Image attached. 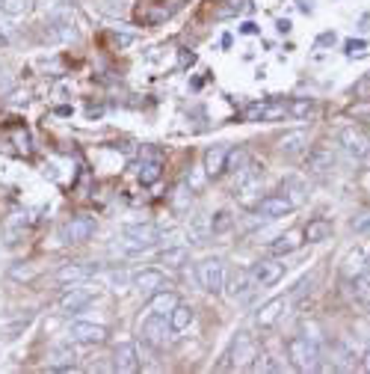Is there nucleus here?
I'll list each match as a JSON object with an SVG mask.
<instances>
[{
	"instance_id": "f257e3e1",
	"label": "nucleus",
	"mask_w": 370,
	"mask_h": 374,
	"mask_svg": "<svg viewBox=\"0 0 370 374\" xmlns=\"http://www.w3.org/2000/svg\"><path fill=\"white\" fill-rule=\"evenodd\" d=\"M287 360L296 371H317L320 368V345L311 336H293L287 342Z\"/></svg>"
},
{
	"instance_id": "f03ea898",
	"label": "nucleus",
	"mask_w": 370,
	"mask_h": 374,
	"mask_svg": "<svg viewBox=\"0 0 370 374\" xmlns=\"http://www.w3.org/2000/svg\"><path fill=\"white\" fill-rule=\"evenodd\" d=\"M42 36L48 42H71L78 39V21H74L71 9H53L45 24H42Z\"/></svg>"
},
{
	"instance_id": "7ed1b4c3",
	"label": "nucleus",
	"mask_w": 370,
	"mask_h": 374,
	"mask_svg": "<svg viewBox=\"0 0 370 374\" xmlns=\"http://www.w3.org/2000/svg\"><path fill=\"white\" fill-rule=\"evenodd\" d=\"M125 241H122V249L127 256H137V253H145L160 244V229L148 226V223H139V226H125Z\"/></svg>"
},
{
	"instance_id": "20e7f679",
	"label": "nucleus",
	"mask_w": 370,
	"mask_h": 374,
	"mask_svg": "<svg viewBox=\"0 0 370 374\" xmlns=\"http://www.w3.org/2000/svg\"><path fill=\"white\" fill-rule=\"evenodd\" d=\"M172 336H175V330H172V324H169V315H154L152 312V318L142 324V342H148L152 348H166L172 342Z\"/></svg>"
},
{
	"instance_id": "39448f33",
	"label": "nucleus",
	"mask_w": 370,
	"mask_h": 374,
	"mask_svg": "<svg viewBox=\"0 0 370 374\" xmlns=\"http://www.w3.org/2000/svg\"><path fill=\"white\" fill-rule=\"evenodd\" d=\"M199 285L208 294H219L226 285V261L222 259H205L199 264Z\"/></svg>"
},
{
	"instance_id": "423d86ee",
	"label": "nucleus",
	"mask_w": 370,
	"mask_h": 374,
	"mask_svg": "<svg viewBox=\"0 0 370 374\" xmlns=\"http://www.w3.org/2000/svg\"><path fill=\"white\" fill-rule=\"evenodd\" d=\"M287 116V101H255L243 110V119L246 122H275Z\"/></svg>"
},
{
	"instance_id": "0eeeda50",
	"label": "nucleus",
	"mask_w": 370,
	"mask_h": 374,
	"mask_svg": "<svg viewBox=\"0 0 370 374\" xmlns=\"http://www.w3.org/2000/svg\"><path fill=\"white\" fill-rule=\"evenodd\" d=\"M226 360H231L234 368L252 365V360H258V342L249 333H237L234 345H231V353H226Z\"/></svg>"
},
{
	"instance_id": "6e6552de",
	"label": "nucleus",
	"mask_w": 370,
	"mask_h": 374,
	"mask_svg": "<svg viewBox=\"0 0 370 374\" xmlns=\"http://www.w3.org/2000/svg\"><path fill=\"white\" fill-rule=\"evenodd\" d=\"M249 276L255 285H261V289H270V285H275L282 276H285V264L282 261H273V259H261L255 261L249 267Z\"/></svg>"
},
{
	"instance_id": "1a4fd4ad",
	"label": "nucleus",
	"mask_w": 370,
	"mask_h": 374,
	"mask_svg": "<svg viewBox=\"0 0 370 374\" xmlns=\"http://www.w3.org/2000/svg\"><path fill=\"white\" fill-rule=\"evenodd\" d=\"M95 235V220L92 217H71L63 229H60V238L65 244H83Z\"/></svg>"
},
{
	"instance_id": "9d476101",
	"label": "nucleus",
	"mask_w": 370,
	"mask_h": 374,
	"mask_svg": "<svg viewBox=\"0 0 370 374\" xmlns=\"http://www.w3.org/2000/svg\"><path fill=\"white\" fill-rule=\"evenodd\" d=\"M68 336H71V342H78V345H101L107 338V330L101 324H89V321H74Z\"/></svg>"
},
{
	"instance_id": "9b49d317",
	"label": "nucleus",
	"mask_w": 370,
	"mask_h": 374,
	"mask_svg": "<svg viewBox=\"0 0 370 374\" xmlns=\"http://www.w3.org/2000/svg\"><path fill=\"white\" fill-rule=\"evenodd\" d=\"M293 208H296V205L287 199L285 193H270V196H264V199H258V211H261L267 220L285 217V214H290Z\"/></svg>"
},
{
	"instance_id": "f8f14e48",
	"label": "nucleus",
	"mask_w": 370,
	"mask_h": 374,
	"mask_svg": "<svg viewBox=\"0 0 370 374\" xmlns=\"http://www.w3.org/2000/svg\"><path fill=\"white\" fill-rule=\"evenodd\" d=\"M92 297H95V291H92V289H71V291H65L60 297V312L63 315H78V312H83L89 306Z\"/></svg>"
},
{
	"instance_id": "ddd939ff",
	"label": "nucleus",
	"mask_w": 370,
	"mask_h": 374,
	"mask_svg": "<svg viewBox=\"0 0 370 374\" xmlns=\"http://www.w3.org/2000/svg\"><path fill=\"white\" fill-rule=\"evenodd\" d=\"M341 146H344V152L349 157H364L367 149H370V140H367V134L361 128H344L341 131Z\"/></svg>"
},
{
	"instance_id": "4468645a",
	"label": "nucleus",
	"mask_w": 370,
	"mask_h": 374,
	"mask_svg": "<svg viewBox=\"0 0 370 374\" xmlns=\"http://www.w3.org/2000/svg\"><path fill=\"white\" fill-rule=\"evenodd\" d=\"M287 303H290V297H273V300H267L264 306L258 309V315H255L258 327H273V324H279V318L285 315Z\"/></svg>"
},
{
	"instance_id": "2eb2a0df",
	"label": "nucleus",
	"mask_w": 370,
	"mask_h": 374,
	"mask_svg": "<svg viewBox=\"0 0 370 374\" xmlns=\"http://www.w3.org/2000/svg\"><path fill=\"white\" fill-rule=\"evenodd\" d=\"M113 368L116 371H122V374H134V371H139V356H137V348L134 345H119L116 350H113Z\"/></svg>"
},
{
	"instance_id": "dca6fc26",
	"label": "nucleus",
	"mask_w": 370,
	"mask_h": 374,
	"mask_svg": "<svg viewBox=\"0 0 370 374\" xmlns=\"http://www.w3.org/2000/svg\"><path fill=\"white\" fill-rule=\"evenodd\" d=\"M252 276H249V271H237L231 279H226V285H222V291H226L231 300H240V297H246L249 291H252Z\"/></svg>"
},
{
	"instance_id": "f3484780",
	"label": "nucleus",
	"mask_w": 370,
	"mask_h": 374,
	"mask_svg": "<svg viewBox=\"0 0 370 374\" xmlns=\"http://www.w3.org/2000/svg\"><path fill=\"white\" fill-rule=\"evenodd\" d=\"M329 235H332V220H326V217H314V220H308L305 229H302V238H305L308 244H320V241H326Z\"/></svg>"
},
{
	"instance_id": "a211bd4d",
	"label": "nucleus",
	"mask_w": 370,
	"mask_h": 374,
	"mask_svg": "<svg viewBox=\"0 0 370 374\" xmlns=\"http://www.w3.org/2000/svg\"><path fill=\"white\" fill-rule=\"evenodd\" d=\"M175 306H178V294L175 291H166V289L154 291L152 300H148V312H154V315H169Z\"/></svg>"
},
{
	"instance_id": "6ab92c4d",
	"label": "nucleus",
	"mask_w": 370,
	"mask_h": 374,
	"mask_svg": "<svg viewBox=\"0 0 370 374\" xmlns=\"http://www.w3.org/2000/svg\"><path fill=\"white\" fill-rule=\"evenodd\" d=\"M134 289H137L139 294L152 297L154 291L163 289V274H160V271H142V274H137V276H134Z\"/></svg>"
},
{
	"instance_id": "aec40b11",
	"label": "nucleus",
	"mask_w": 370,
	"mask_h": 374,
	"mask_svg": "<svg viewBox=\"0 0 370 374\" xmlns=\"http://www.w3.org/2000/svg\"><path fill=\"white\" fill-rule=\"evenodd\" d=\"M332 167H335V152H332L329 146H317L308 155V170L311 172H329Z\"/></svg>"
},
{
	"instance_id": "412c9836",
	"label": "nucleus",
	"mask_w": 370,
	"mask_h": 374,
	"mask_svg": "<svg viewBox=\"0 0 370 374\" xmlns=\"http://www.w3.org/2000/svg\"><path fill=\"white\" fill-rule=\"evenodd\" d=\"M308 149V134L305 131H290V134H285L282 140H279V152L282 155H302Z\"/></svg>"
},
{
	"instance_id": "4be33fe9",
	"label": "nucleus",
	"mask_w": 370,
	"mask_h": 374,
	"mask_svg": "<svg viewBox=\"0 0 370 374\" xmlns=\"http://www.w3.org/2000/svg\"><path fill=\"white\" fill-rule=\"evenodd\" d=\"M226 157H228V146H211L205 152V172L208 175H222L226 172Z\"/></svg>"
},
{
	"instance_id": "5701e85b",
	"label": "nucleus",
	"mask_w": 370,
	"mask_h": 374,
	"mask_svg": "<svg viewBox=\"0 0 370 374\" xmlns=\"http://www.w3.org/2000/svg\"><path fill=\"white\" fill-rule=\"evenodd\" d=\"M51 371H74V360H78V356H74V350H71V345H63V348H53L51 350Z\"/></svg>"
},
{
	"instance_id": "b1692460",
	"label": "nucleus",
	"mask_w": 370,
	"mask_h": 374,
	"mask_svg": "<svg viewBox=\"0 0 370 374\" xmlns=\"http://www.w3.org/2000/svg\"><path fill=\"white\" fill-rule=\"evenodd\" d=\"M193 318H196V312H193L190 303H178V306L169 312V324H172L175 333H184L193 324Z\"/></svg>"
},
{
	"instance_id": "393cba45",
	"label": "nucleus",
	"mask_w": 370,
	"mask_h": 374,
	"mask_svg": "<svg viewBox=\"0 0 370 374\" xmlns=\"http://www.w3.org/2000/svg\"><path fill=\"white\" fill-rule=\"evenodd\" d=\"M92 274H95L92 264H65L57 271V279L60 282H80V279H89Z\"/></svg>"
},
{
	"instance_id": "a878e982",
	"label": "nucleus",
	"mask_w": 370,
	"mask_h": 374,
	"mask_svg": "<svg viewBox=\"0 0 370 374\" xmlns=\"http://www.w3.org/2000/svg\"><path fill=\"white\" fill-rule=\"evenodd\" d=\"M187 261H190V249L187 246H169V249H163V253H160V264L172 267V271H178V267H184Z\"/></svg>"
},
{
	"instance_id": "bb28decb",
	"label": "nucleus",
	"mask_w": 370,
	"mask_h": 374,
	"mask_svg": "<svg viewBox=\"0 0 370 374\" xmlns=\"http://www.w3.org/2000/svg\"><path fill=\"white\" fill-rule=\"evenodd\" d=\"M300 235L296 232H287V235H279L273 244H270V253L273 256H287V253H293V249H300Z\"/></svg>"
},
{
	"instance_id": "cd10ccee",
	"label": "nucleus",
	"mask_w": 370,
	"mask_h": 374,
	"mask_svg": "<svg viewBox=\"0 0 370 374\" xmlns=\"http://www.w3.org/2000/svg\"><path fill=\"white\" fill-rule=\"evenodd\" d=\"M353 297L361 306H370V267H364L359 276H353Z\"/></svg>"
},
{
	"instance_id": "c85d7f7f",
	"label": "nucleus",
	"mask_w": 370,
	"mask_h": 374,
	"mask_svg": "<svg viewBox=\"0 0 370 374\" xmlns=\"http://www.w3.org/2000/svg\"><path fill=\"white\" fill-rule=\"evenodd\" d=\"M364 253H361V249H353V253H349L347 259H344V267H341V274L344 276H349V279H353V276H359L361 271H364Z\"/></svg>"
},
{
	"instance_id": "c756f323",
	"label": "nucleus",
	"mask_w": 370,
	"mask_h": 374,
	"mask_svg": "<svg viewBox=\"0 0 370 374\" xmlns=\"http://www.w3.org/2000/svg\"><path fill=\"white\" fill-rule=\"evenodd\" d=\"M314 113V101L311 98H293V101H287V116H293V119H308Z\"/></svg>"
},
{
	"instance_id": "7c9ffc66",
	"label": "nucleus",
	"mask_w": 370,
	"mask_h": 374,
	"mask_svg": "<svg viewBox=\"0 0 370 374\" xmlns=\"http://www.w3.org/2000/svg\"><path fill=\"white\" fill-rule=\"evenodd\" d=\"M249 167V152L246 149H228V157H226V170H231L234 175L240 170H246Z\"/></svg>"
},
{
	"instance_id": "2f4dec72",
	"label": "nucleus",
	"mask_w": 370,
	"mask_h": 374,
	"mask_svg": "<svg viewBox=\"0 0 370 374\" xmlns=\"http://www.w3.org/2000/svg\"><path fill=\"white\" fill-rule=\"evenodd\" d=\"M0 9H4L6 15H12V18H18V15H27L33 9V0H4Z\"/></svg>"
},
{
	"instance_id": "473e14b6",
	"label": "nucleus",
	"mask_w": 370,
	"mask_h": 374,
	"mask_svg": "<svg viewBox=\"0 0 370 374\" xmlns=\"http://www.w3.org/2000/svg\"><path fill=\"white\" fill-rule=\"evenodd\" d=\"M160 178V164L157 160H142V167H139V182L142 185H154Z\"/></svg>"
},
{
	"instance_id": "72a5a7b5",
	"label": "nucleus",
	"mask_w": 370,
	"mask_h": 374,
	"mask_svg": "<svg viewBox=\"0 0 370 374\" xmlns=\"http://www.w3.org/2000/svg\"><path fill=\"white\" fill-rule=\"evenodd\" d=\"M231 226H234V217H231L228 211H216L213 214V220H211V232H213V235H222V232H228Z\"/></svg>"
},
{
	"instance_id": "f704fd0d",
	"label": "nucleus",
	"mask_w": 370,
	"mask_h": 374,
	"mask_svg": "<svg viewBox=\"0 0 370 374\" xmlns=\"http://www.w3.org/2000/svg\"><path fill=\"white\" fill-rule=\"evenodd\" d=\"M347 53H349V57H361V53H367V42H364V39L347 42Z\"/></svg>"
},
{
	"instance_id": "c9c22d12",
	"label": "nucleus",
	"mask_w": 370,
	"mask_h": 374,
	"mask_svg": "<svg viewBox=\"0 0 370 374\" xmlns=\"http://www.w3.org/2000/svg\"><path fill=\"white\" fill-rule=\"evenodd\" d=\"M353 93H356L359 98H367V95H370V75H364V78L356 83V89H353Z\"/></svg>"
},
{
	"instance_id": "e433bc0d",
	"label": "nucleus",
	"mask_w": 370,
	"mask_h": 374,
	"mask_svg": "<svg viewBox=\"0 0 370 374\" xmlns=\"http://www.w3.org/2000/svg\"><path fill=\"white\" fill-rule=\"evenodd\" d=\"M353 229H356V232H367V229H370V214H361L359 220H353Z\"/></svg>"
},
{
	"instance_id": "4c0bfd02",
	"label": "nucleus",
	"mask_w": 370,
	"mask_h": 374,
	"mask_svg": "<svg viewBox=\"0 0 370 374\" xmlns=\"http://www.w3.org/2000/svg\"><path fill=\"white\" fill-rule=\"evenodd\" d=\"M317 45H335V33H323L317 39Z\"/></svg>"
},
{
	"instance_id": "58836bf2",
	"label": "nucleus",
	"mask_w": 370,
	"mask_h": 374,
	"mask_svg": "<svg viewBox=\"0 0 370 374\" xmlns=\"http://www.w3.org/2000/svg\"><path fill=\"white\" fill-rule=\"evenodd\" d=\"M311 4H314V0H300V9H302V12H311V9H314Z\"/></svg>"
},
{
	"instance_id": "ea45409f",
	"label": "nucleus",
	"mask_w": 370,
	"mask_h": 374,
	"mask_svg": "<svg viewBox=\"0 0 370 374\" xmlns=\"http://www.w3.org/2000/svg\"><path fill=\"white\" fill-rule=\"evenodd\" d=\"M361 368H364V371H370V350L364 353V360H361Z\"/></svg>"
},
{
	"instance_id": "a19ab883",
	"label": "nucleus",
	"mask_w": 370,
	"mask_h": 374,
	"mask_svg": "<svg viewBox=\"0 0 370 374\" xmlns=\"http://www.w3.org/2000/svg\"><path fill=\"white\" fill-rule=\"evenodd\" d=\"M240 30H243V33H255V30H258V27H255V24H252V21H246V24H243V27H240Z\"/></svg>"
},
{
	"instance_id": "79ce46f5",
	"label": "nucleus",
	"mask_w": 370,
	"mask_h": 374,
	"mask_svg": "<svg viewBox=\"0 0 370 374\" xmlns=\"http://www.w3.org/2000/svg\"><path fill=\"white\" fill-rule=\"evenodd\" d=\"M275 27H279V33H287V30H290V21H279Z\"/></svg>"
},
{
	"instance_id": "37998d69",
	"label": "nucleus",
	"mask_w": 370,
	"mask_h": 374,
	"mask_svg": "<svg viewBox=\"0 0 370 374\" xmlns=\"http://www.w3.org/2000/svg\"><path fill=\"white\" fill-rule=\"evenodd\" d=\"M367 157H370V149H367Z\"/></svg>"
},
{
	"instance_id": "c03bdc74",
	"label": "nucleus",
	"mask_w": 370,
	"mask_h": 374,
	"mask_svg": "<svg viewBox=\"0 0 370 374\" xmlns=\"http://www.w3.org/2000/svg\"><path fill=\"white\" fill-rule=\"evenodd\" d=\"M0 4H4V0H0Z\"/></svg>"
}]
</instances>
